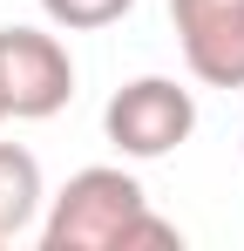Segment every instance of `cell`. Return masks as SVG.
Listing matches in <instances>:
<instances>
[{"mask_svg": "<svg viewBox=\"0 0 244 251\" xmlns=\"http://www.w3.org/2000/svg\"><path fill=\"white\" fill-rule=\"evenodd\" d=\"M48 251H143V245H183L176 224H163L143 183L116 163L75 170L54 197H48V224H41Z\"/></svg>", "mask_w": 244, "mask_h": 251, "instance_id": "obj_1", "label": "cell"}, {"mask_svg": "<svg viewBox=\"0 0 244 251\" xmlns=\"http://www.w3.org/2000/svg\"><path fill=\"white\" fill-rule=\"evenodd\" d=\"M102 129H109V143H116L122 156H136V163L170 156V150H183L190 129H197V95L176 88L170 75H136L129 88L109 95Z\"/></svg>", "mask_w": 244, "mask_h": 251, "instance_id": "obj_2", "label": "cell"}, {"mask_svg": "<svg viewBox=\"0 0 244 251\" xmlns=\"http://www.w3.org/2000/svg\"><path fill=\"white\" fill-rule=\"evenodd\" d=\"M75 95V61L61 34L41 27H0V102L14 123H48Z\"/></svg>", "mask_w": 244, "mask_h": 251, "instance_id": "obj_3", "label": "cell"}, {"mask_svg": "<svg viewBox=\"0 0 244 251\" xmlns=\"http://www.w3.org/2000/svg\"><path fill=\"white\" fill-rule=\"evenodd\" d=\"M170 21L203 88H244V0H170Z\"/></svg>", "mask_w": 244, "mask_h": 251, "instance_id": "obj_4", "label": "cell"}, {"mask_svg": "<svg viewBox=\"0 0 244 251\" xmlns=\"http://www.w3.org/2000/svg\"><path fill=\"white\" fill-rule=\"evenodd\" d=\"M48 190H41V163L21 150V143H0V245L21 238L27 224L41 217Z\"/></svg>", "mask_w": 244, "mask_h": 251, "instance_id": "obj_5", "label": "cell"}, {"mask_svg": "<svg viewBox=\"0 0 244 251\" xmlns=\"http://www.w3.org/2000/svg\"><path fill=\"white\" fill-rule=\"evenodd\" d=\"M136 0H41V14L68 34H95V27H116Z\"/></svg>", "mask_w": 244, "mask_h": 251, "instance_id": "obj_6", "label": "cell"}, {"mask_svg": "<svg viewBox=\"0 0 244 251\" xmlns=\"http://www.w3.org/2000/svg\"><path fill=\"white\" fill-rule=\"evenodd\" d=\"M0 123H7V102H0Z\"/></svg>", "mask_w": 244, "mask_h": 251, "instance_id": "obj_7", "label": "cell"}]
</instances>
